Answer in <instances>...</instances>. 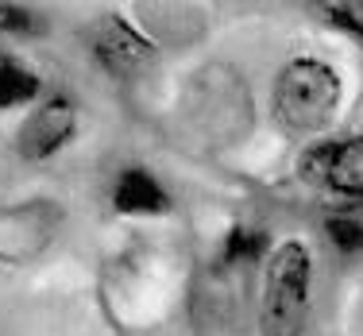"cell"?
Returning <instances> with one entry per match:
<instances>
[{
    "label": "cell",
    "instance_id": "cell-1",
    "mask_svg": "<svg viewBox=\"0 0 363 336\" xmlns=\"http://www.w3.org/2000/svg\"><path fill=\"white\" fill-rule=\"evenodd\" d=\"M344 82L321 58H290L274 77V120L282 132H290L294 140H309L321 135L340 112Z\"/></svg>",
    "mask_w": 363,
    "mask_h": 336
},
{
    "label": "cell",
    "instance_id": "cell-2",
    "mask_svg": "<svg viewBox=\"0 0 363 336\" xmlns=\"http://www.w3.org/2000/svg\"><path fill=\"white\" fill-rule=\"evenodd\" d=\"M309 294H313V255L301 240H282L267 255L259 290V332L301 336L309 325Z\"/></svg>",
    "mask_w": 363,
    "mask_h": 336
},
{
    "label": "cell",
    "instance_id": "cell-3",
    "mask_svg": "<svg viewBox=\"0 0 363 336\" xmlns=\"http://www.w3.org/2000/svg\"><path fill=\"white\" fill-rule=\"evenodd\" d=\"M186 112L201 135L232 143L252 124V105H247L244 77L232 74L228 66H205L186 93Z\"/></svg>",
    "mask_w": 363,
    "mask_h": 336
},
{
    "label": "cell",
    "instance_id": "cell-4",
    "mask_svg": "<svg viewBox=\"0 0 363 336\" xmlns=\"http://www.w3.org/2000/svg\"><path fill=\"white\" fill-rule=\"evenodd\" d=\"M89 43H93L97 66L105 74L120 77V82H132V77H140L143 70H151V66L159 62V43L147 39L143 31L120 12L116 16H101Z\"/></svg>",
    "mask_w": 363,
    "mask_h": 336
},
{
    "label": "cell",
    "instance_id": "cell-5",
    "mask_svg": "<svg viewBox=\"0 0 363 336\" xmlns=\"http://www.w3.org/2000/svg\"><path fill=\"white\" fill-rule=\"evenodd\" d=\"M298 174L306 182L333 189L340 197H363V135L313 143V147L301 155Z\"/></svg>",
    "mask_w": 363,
    "mask_h": 336
},
{
    "label": "cell",
    "instance_id": "cell-6",
    "mask_svg": "<svg viewBox=\"0 0 363 336\" xmlns=\"http://www.w3.org/2000/svg\"><path fill=\"white\" fill-rule=\"evenodd\" d=\"M74 132H77V105L70 97H50L23 116L20 132H16V155L28 162H47L74 140Z\"/></svg>",
    "mask_w": 363,
    "mask_h": 336
},
{
    "label": "cell",
    "instance_id": "cell-7",
    "mask_svg": "<svg viewBox=\"0 0 363 336\" xmlns=\"http://www.w3.org/2000/svg\"><path fill=\"white\" fill-rule=\"evenodd\" d=\"M112 209L124 217H162L170 213V194L147 167H128L112 186Z\"/></svg>",
    "mask_w": 363,
    "mask_h": 336
},
{
    "label": "cell",
    "instance_id": "cell-8",
    "mask_svg": "<svg viewBox=\"0 0 363 336\" xmlns=\"http://www.w3.org/2000/svg\"><path fill=\"white\" fill-rule=\"evenodd\" d=\"M35 93H39V74L16 62V58L0 55V108L28 105V101H35Z\"/></svg>",
    "mask_w": 363,
    "mask_h": 336
},
{
    "label": "cell",
    "instance_id": "cell-9",
    "mask_svg": "<svg viewBox=\"0 0 363 336\" xmlns=\"http://www.w3.org/2000/svg\"><path fill=\"white\" fill-rule=\"evenodd\" d=\"M271 247V236L263 228H247V224H236L228 228L224 236V247H220V263L224 267H240V263H259Z\"/></svg>",
    "mask_w": 363,
    "mask_h": 336
},
{
    "label": "cell",
    "instance_id": "cell-10",
    "mask_svg": "<svg viewBox=\"0 0 363 336\" xmlns=\"http://www.w3.org/2000/svg\"><path fill=\"white\" fill-rule=\"evenodd\" d=\"M325 232H328V240H333V247H340L344 255L363 252V220H359V217L336 213V217L325 220Z\"/></svg>",
    "mask_w": 363,
    "mask_h": 336
},
{
    "label": "cell",
    "instance_id": "cell-11",
    "mask_svg": "<svg viewBox=\"0 0 363 336\" xmlns=\"http://www.w3.org/2000/svg\"><path fill=\"white\" fill-rule=\"evenodd\" d=\"M321 12L328 16V23L340 31H348L352 39L363 43V4L359 0H336V4H321Z\"/></svg>",
    "mask_w": 363,
    "mask_h": 336
},
{
    "label": "cell",
    "instance_id": "cell-12",
    "mask_svg": "<svg viewBox=\"0 0 363 336\" xmlns=\"http://www.w3.org/2000/svg\"><path fill=\"white\" fill-rule=\"evenodd\" d=\"M35 28L39 23H35V16H31V8L0 0V31H8V35H31Z\"/></svg>",
    "mask_w": 363,
    "mask_h": 336
}]
</instances>
